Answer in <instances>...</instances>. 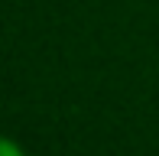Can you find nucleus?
<instances>
[{
    "label": "nucleus",
    "mask_w": 159,
    "mask_h": 156,
    "mask_svg": "<svg viewBox=\"0 0 159 156\" xmlns=\"http://www.w3.org/2000/svg\"><path fill=\"white\" fill-rule=\"evenodd\" d=\"M0 156H26L20 150V143H13L10 137H0Z\"/></svg>",
    "instance_id": "f257e3e1"
}]
</instances>
